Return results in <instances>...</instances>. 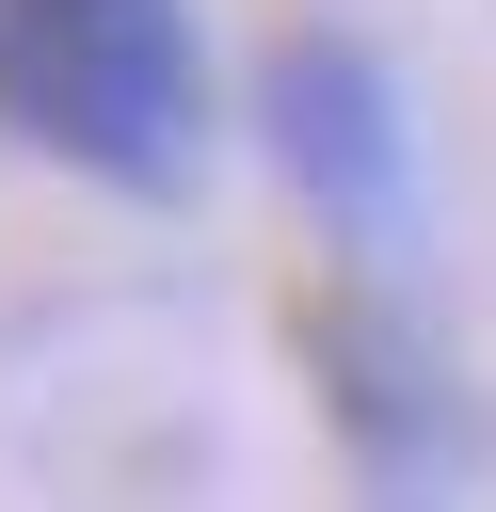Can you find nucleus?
Returning <instances> with one entry per match:
<instances>
[{"label":"nucleus","instance_id":"nucleus-1","mask_svg":"<svg viewBox=\"0 0 496 512\" xmlns=\"http://www.w3.org/2000/svg\"><path fill=\"white\" fill-rule=\"evenodd\" d=\"M0 128L96 192H176L208 160L192 0H0Z\"/></svg>","mask_w":496,"mask_h":512},{"label":"nucleus","instance_id":"nucleus-4","mask_svg":"<svg viewBox=\"0 0 496 512\" xmlns=\"http://www.w3.org/2000/svg\"><path fill=\"white\" fill-rule=\"evenodd\" d=\"M384 512H432V496H384Z\"/></svg>","mask_w":496,"mask_h":512},{"label":"nucleus","instance_id":"nucleus-2","mask_svg":"<svg viewBox=\"0 0 496 512\" xmlns=\"http://www.w3.org/2000/svg\"><path fill=\"white\" fill-rule=\"evenodd\" d=\"M256 144H272V176H288L336 240H384V224L416 208L400 80H384V48H352V32H272V64H256Z\"/></svg>","mask_w":496,"mask_h":512},{"label":"nucleus","instance_id":"nucleus-3","mask_svg":"<svg viewBox=\"0 0 496 512\" xmlns=\"http://www.w3.org/2000/svg\"><path fill=\"white\" fill-rule=\"evenodd\" d=\"M288 336H304L320 416L352 432V464H368L384 496H432V480L464 464V384L432 368V336H416L384 288H304V304H288Z\"/></svg>","mask_w":496,"mask_h":512}]
</instances>
